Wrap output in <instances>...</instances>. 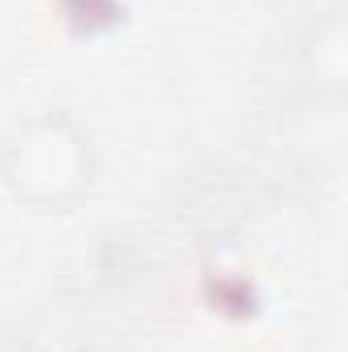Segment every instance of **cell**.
Returning a JSON list of instances; mask_svg holds the SVG:
<instances>
[{
    "mask_svg": "<svg viewBox=\"0 0 348 352\" xmlns=\"http://www.w3.org/2000/svg\"><path fill=\"white\" fill-rule=\"evenodd\" d=\"M0 352H41L25 332H12V328H0Z\"/></svg>",
    "mask_w": 348,
    "mask_h": 352,
    "instance_id": "3",
    "label": "cell"
},
{
    "mask_svg": "<svg viewBox=\"0 0 348 352\" xmlns=\"http://www.w3.org/2000/svg\"><path fill=\"white\" fill-rule=\"evenodd\" d=\"M0 180L21 205L37 213H66L98 180L94 131L66 107L17 119L0 135Z\"/></svg>",
    "mask_w": 348,
    "mask_h": 352,
    "instance_id": "1",
    "label": "cell"
},
{
    "mask_svg": "<svg viewBox=\"0 0 348 352\" xmlns=\"http://www.w3.org/2000/svg\"><path fill=\"white\" fill-rule=\"evenodd\" d=\"M295 70L303 87L324 102H340L348 94V16L345 8H320L295 45Z\"/></svg>",
    "mask_w": 348,
    "mask_h": 352,
    "instance_id": "2",
    "label": "cell"
}]
</instances>
